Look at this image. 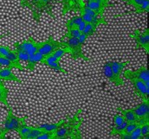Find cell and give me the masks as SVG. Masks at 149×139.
Instances as JSON below:
<instances>
[{
	"label": "cell",
	"mask_w": 149,
	"mask_h": 139,
	"mask_svg": "<svg viewBox=\"0 0 149 139\" xmlns=\"http://www.w3.org/2000/svg\"><path fill=\"white\" fill-rule=\"evenodd\" d=\"M81 112L82 110L78 109L72 117L66 118L63 124L54 131L53 139H82L81 127L83 119L81 118Z\"/></svg>",
	"instance_id": "cell-1"
},
{
	"label": "cell",
	"mask_w": 149,
	"mask_h": 139,
	"mask_svg": "<svg viewBox=\"0 0 149 139\" xmlns=\"http://www.w3.org/2000/svg\"><path fill=\"white\" fill-rule=\"evenodd\" d=\"M56 0H20L19 5L22 8H27L31 11L32 18L35 22L39 23L42 13H47L55 18L53 8Z\"/></svg>",
	"instance_id": "cell-2"
},
{
	"label": "cell",
	"mask_w": 149,
	"mask_h": 139,
	"mask_svg": "<svg viewBox=\"0 0 149 139\" xmlns=\"http://www.w3.org/2000/svg\"><path fill=\"white\" fill-rule=\"evenodd\" d=\"M27 117L18 118L14 115L11 107L8 108V113L3 122V126L0 130V139L5 138V136L11 131H17L23 123L26 122Z\"/></svg>",
	"instance_id": "cell-3"
},
{
	"label": "cell",
	"mask_w": 149,
	"mask_h": 139,
	"mask_svg": "<svg viewBox=\"0 0 149 139\" xmlns=\"http://www.w3.org/2000/svg\"><path fill=\"white\" fill-rule=\"evenodd\" d=\"M78 11L80 12V17L85 24H94L96 25L107 24V21L103 16L98 15L93 10L88 8L82 0H80V6Z\"/></svg>",
	"instance_id": "cell-4"
},
{
	"label": "cell",
	"mask_w": 149,
	"mask_h": 139,
	"mask_svg": "<svg viewBox=\"0 0 149 139\" xmlns=\"http://www.w3.org/2000/svg\"><path fill=\"white\" fill-rule=\"evenodd\" d=\"M63 47L66 48L69 50V54L71 55V58L75 61L78 59H82L86 62H89L90 59L86 56L83 52H82V45L79 42L78 38H67V41H63L62 39L60 40Z\"/></svg>",
	"instance_id": "cell-5"
},
{
	"label": "cell",
	"mask_w": 149,
	"mask_h": 139,
	"mask_svg": "<svg viewBox=\"0 0 149 139\" xmlns=\"http://www.w3.org/2000/svg\"><path fill=\"white\" fill-rule=\"evenodd\" d=\"M64 48L63 42L61 41L55 40L54 37L51 35L46 41H39L37 52H39L40 54H42L45 56H48L49 55H52L56 50H57L58 48Z\"/></svg>",
	"instance_id": "cell-6"
},
{
	"label": "cell",
	"mask_w": 149,
	"mask_h": 139,
	"mask_svg": "<svg viewBox=\"0 0 149 139\" xmlns=\"http://www.w3.org/2000/svg\"><path fill=\"white\" fill-rule=\"evenodd\" d=\"M131 39H134L136 43L137 48H143L147 54L149 53V30L146 29L143 32L140 30H134L133 33L129 35Z\"/></svg>",
	"instance_id": "cell-7"
},
{
	"label": "cell",
	"mask_w": 149,
	"mask_h": 139,
	"mask_svg": "<svg viewBox=\"0 0 149 139\" xmlns=\"http://www.w3.org/2000/svg\"><path fill=\"white\" fill-rule=\"evenodd\" d=\"M38 44L39 41H37L33 37L30 36L27 40L23 41H17L14 43L13 47L15 50L23 51L28 55H33L37 53L38 50Z\"/></svg>",
	"instance_id": "cell-8"
},
{
	"label": "cell",
	"mask_w": 149,
	"mask_h": 139,
	"mask_svg": "<svg viewBox=\"0 0 149 139\" xmlns=\"http://www.w3.org/2000/svg\"><path fill=\"white\" fill-rule=\"evenodd\" d=\"M123 77L127 80L137 79L144 82L148 86H149V71L148 68L145 66L141 67L137 70H126L123 73Z\"/></svg>",
	"instance_id": "cell-9"
},
{
	"label": "cell",
	"mask_w": 149,
	"mask_h": 139,
	"mask_svg": "<svg viewBox=\"0 0 149 139\" xmlns=\"http://www.w3.org/2000/svg\"><path fill=\"white\" fill-rule=\"evenodd\" d=\"M128 80L133 85L134 93L141 99L142 101H149V86L137 79H130Z\"/></svg>",
	"instance_id": "cell-10"
},
{
	"label": "cell",
	"mask_w": 149,
	"mask_h": 139,
	"mask_svg": "<svg viewBox=\"0 0 149 139\" xmlns=\"http://www.w3.org/2000/svg\"><path fill=\"white\" fill-rule=\"evenodd\" d=\"M138 118V124L140 125L149 124V101H143L136 107L132 109Z\"/></svg>",
	"instance_id": "cell-11"
},
{
	"label": "cell",
	"mask_w": 149,
	"mask_h": 139,
	"mask_svg": "<svg viewBox=\"0 0 149 139\" xmlns=\"http://www.w3.org/2000/svg\"><path fill=\"white\" fill-rule=\"evenodd\" d=\"M0 55L7 58L11 62L15 63L20 71H25L26 70L25 67H24V66H22L20 64V60L18 59V56H17V54L16 50L10 49V48H9L8 47H5V46H0Z\"/></svg>",
	"instance_id": "cell-12"
},
{
	"label": "cell",
	"mask_w": 149,
	"mask_h": 139,
	"mask_svg": "<svg viewBox=\"0 0 149 139\" xmlns=\"http://www.w3.org/2000/svg\"><path fill=\"white\" fill-rule=\"evenodd\" d=\"M60 61L61 60L54 57L52 55H48V56L45 57V59L41 62V64L43 65V66H46V67H48V68H49L51 69L55 70V71H56L58 73H67L68 72L64 69V68H62L61 63H60Z\"/></svg>",
	"instance_id": "cell-13"
},
{
	"label": "cell",
	"mask_w": 149,
	"mask_h": 139,
	"mask_svg": "<svg viewBox=\"0 0 149 139\" xmlns=\"http://www.w3.org/2000/svg\"><path fill=\"white\" fill-rule=\"evenodd\" d=\"M109 3H104V2L100 1V0H87V3L85 5L88 8L95 11L98 15L103 16L104 11H105L106 8L109 6Z\"/></svg>",
	"instance_id": "cell-14"
},
{
	"label": "cell",
	"mask_w": 149,
	"mask_h": 139,
	"mask_svg": "<svg viewBox=\"0 0 149 139\" xmlns=\"http://www.w3.org/2000/svg\"><path fill=\"white\" fill-rule=\"evenodd\" d=\"M102 72H103L104 76H105L106 78H108V79L111 81L112 83L114 84L116 86H124V81H123V80H122V79L120 80V79L116 78V77L114 76V74L113 73L111 68H110V66H109V62H107L103 65V67H102Z\"/></svg>",
	"instance_id": "cell-15"
},
{
	"label": "cell",
	"mask_w": 149,
	"mask_h": 139,
	"mask_svg": "<svg viewBox=\"0 0 149 139\" xmlns=\"http://www.w3.org/2000/svg\"><path fill=\"white\" fill-rule=\"evenodd\" d=\"M63 10H62V15L64 16L69 11H74L77 12L80 6V0H61Z\"/></svg>",
	"instance_id": "cell-16"
},
{
	"label": "cell",
	"mask_w": 149,
	"mask_h": 139,
	"mask_svg": "<svg viewBox=\"0 0 149 139\" xmlns=\"http://www.w3.org/2000/svg\"><path fill=\"white\" fill-rule=\"evenodd\" d=\"M45 57H46L45 55L40 54L39 52H37L33 55H31L29 57V60L27 61V66L25 67L26 70H28L30 72H33L36 68V66L38 63H41L45 59Z\"/></svg>",
	"instance_id": "cell-17"
},
{
	"label": "cell",
	"mask_w": 149,
	"mask_h": 139,
	"mask_svg": "<svg viewBox=\"0 0 149 139\" xmlns=\"http://www.w3.org/2000/svg\"><path fill=\"white\" fill-rule=\"evenodd\" d=\"M11 68H4L0 69V80L6 81H15L21 84V80L17 77L11 71Z\"/></svg>",
	"instance_id": "cell-18"
},
{
	"label": "cell",
	"mask_w": 149,
	"mask_h": 139,
	"mask_svg": "<svg viewBox=\"0 0 149 139\" xmlns=\"http://www.w3.org/2000/svg\"><path fill=\"white\" fill-rule=\"evenodd\" d=\"M85 26V23L82 21L81 17L80 16H75L71 17L66 22V28L67 30L70 29H78L80 31H82L83 28Z\"/></svg>",
	"instance_id": "cell-19"
},
{
	"label": "cell",
	"mask_w": 149,
	"mask_h": 139,
	"mask_svg": "<svg viewBox=\"0 0 149 139\" xmlns=\"http://www.w3.org/2000/svg\"><path fill=\"white\" fill-rule=\"evenodd\" d=\"M109 66L111 68L112 72L114 74V76L120 80H121V73L122 71L125 68V67L128 64V62H113L109 61Z\"/></svg>",
	"instance_id": "cell-20"
},
{
	"label": "cell",
	"mask_w": 149,
	"mask_h": 139,
	"mask_svg": "<svg viewBox=\"0 0 149 139\" xmlns=\"http://www.w3.org/2000/svg\"><path fill=\"white\" fill-rule=\"evenodd\" d=\"M117 109L120 111V113L121 114V116L124 118V119L127 122V123H137L138 122V118L136 117V115L134 114V111L132 109L129 110H125L121 107H117Z\"/></svg>",
	"instance_id": "cell-21"
},
{
	"label": "cell",
	"mask_w": 149,
	"mask_h": 139,
	"mask_svg": "<svg viewBox=\"0 0 149 139\" xmlns=\"http://www.w3.org/2000/svg\"><path fill=\"white\" fill-rule=\"evenodd\" d=\"M8 95H9V89L5 87L4 83L2 82L0 84V103L4 104L7 108H10V105L8 102Z\"/></svg>",
	"instance_id": "cell-22"
},
{
	"label": "cell",
	"mask_w": 149,
	"mask_h": 139,
	"mask_svg": "<svg viewBox=\"0 0 149 139\" xmlns=\"http://www.w3.org/2000/svg\"><path fill=\"white\" fill-rule=\"evenodd\" d=\"M120 138L121 139H142L141 132V126L137 127L134 131L127 135H120Z\"/></svg>",
	"instance_id": "cell-23"
},
{
	"label": "cell",
	"mask_w": 149,
	"mask_h": 139,
	"mask_svg": "<svg viewBox=\"0 0 149 139\" xmlns=\"http://www.w3.org/2000/svg\"><path fill=\"white\" fill-rule=\"evenodd\" d=\"M97 27H98V25L94 24H85V26H84L81 33H83L88 37L91 36V35H93L95 33V30H96Z\"/></svg>",
	"instance_id": "cell-24"
},
{
	"label": "cell",
	"mask_w": 149,
	"mask_h": 139,
	"mask_svg": "<svg viewBox=\"0 0 149 139\" xmlns=\"http://www.w3.org/2000/svg\"><path fill=\"white\" fill-rule=\"evenodd\" d=\"M32 129L31 126H29L27 125L26 122L23 123V124L20 126V128L18 129L17 132H18V136H19V138L20 139H24V137L29 133V131Z\"/></svg>",
	"instance_id": "cell-25"
},
{
	"label": "cell",
	"mask_w": 149,
	"mask_h": 139,
	"mask_svg": "<svg viewBox=\"0 0 149 139\" xmlns=\"http://www.w3.org/2000/svg\"><path fill=\"white\" fill-rule=\"evenodd\" d=\"M41 129L38 127H32V129L29 131V133L24 137V139H37V137L42 132Z\"/></svg>",
	"instance_id": "cell-26"
},
{
	"label": "cell",
	"mask_w": 149,
	"mask_h": 139,
	"mask_svg": "<svg viewBox=\"0 0 149 139\" xmlns=\"http://www.w3.org/2000/svg\"><path fill=\"white\" fill-rule=\"evenodd\" d=\"M123 1H124L127 4L131 5V6H134V12L137 13L138 10H139V9H140V7H141V5L143 3V2H144L145 0H123Z\"/></svg>",
	"instance_id": "cell-27"
},
{
	"label": "cell",
	"mask_w": 149,
	"mask_h": 139,
	"mask_svg": "<svg viewBox=\"0 0 149 139\" xmlns=\"http://www.w3.org/2000/svg\"><path fill=\"white\" fill-rule=\"evenodd\" d=\"M81 34V31H80L78 29H70L67 30V33L64 35L63 38H78Z\"/></svg>",
	"instance_id": "cell-28"
},
{
	"label": "cell",
	"mask_w": 149,
	"mask_h": 139,
	"mask_svg": "<svg viewBox=\"0 0 149 139\" xmlns=\"http://www.w3.org/2000/svg\"><path fill=\"white\" fill-rule=\"evenodd\" d=\"M139 126H141L138 123H128L127 124V126H126V128H125V130H124V131H123V133L122 134H124V135H127V134H129V133H131L132 131H134L137 127H139ZM122 134H120V135H122Z\"/></svg>",
	"instance_id": "cell-29"
},
{
	"label": "cell",
	"mask_w": 149,
	"mask_h": 139,
	"mask_svg": "<svg viewBox=\"0 0 149 139\" xmlns=\"http://www.w3.org/2000/svg\"><path fill=\"white\" fill-rule=\"evenodd\" d=\"M141 132L142 138H149V124H145L141 125Z\"/></svg>",
	"instance_id": "cell-30"
},
{
	"label": "cell",
	"mask_w": 149,
	"mask_h": 139,
	"mask_svg": "<svg viewBox=\"0 0 149 139\" xmlns=\"http://www.w3.org/2000/svg\"><path fill=\"white\" fill-rule=\"evenodd\" d=\"M54 138V132L53 131H42L37 139H53Z\"/></svg>",
	"instance_id": "cell-31"
},
{
	"label": "cell",
	"mask_w": 149,
	"mask_h": 139,
	"mask_svg": "<svg viewBox=\"0 0 149 139\" xmlns=\"http://www.w3.org/2000/svg\"><path fill=\"white\" fill-rule=\"evenodd\" d=\"M126 120L124 119V118L121 116L120 113H118L116 114L114 117H113V124H114V126H118L121 124H123Z\"/></svg>",
	"instance_id": "cell-32"
},
{
	"label": "cell",
	"mask_w": 149,
	"mask_h": 139,
	"mask_svg": "<svg viewBox=\"0 0 149 139\" xmlns=\"http://www.w3.org/2000/svg\"><path fill=\"white\" fill-rule=\"evenodd\" d=\"M16 52L17 54V56H18V59L20 60V62L23 61V62H27V61L29 60L30 55H28V54H26V53H24L23 51H19V50H16Z\"/></svg>",
	"instance_id": "cell-33"
},
{
	"label": "cell",
	"mask_w": 149,
	"mask_h": 139,
	"mask_svg": "<svg viewBox=\"0 0 149 139\" xmlns=\"http://www.w3.org/2000/svg\"><path fill=\"white\" fill-rule=\"evenodd\" d=\"M87 38H88V36L86 35H84L83 33H81L80 36L78 37V40H79V42L83 46L84 44H85V41H86V40H87Z\"/></svg>",
	"instance_id": "cell-34"
},
{
	"label": "cell",
	"mask_w": 149,
	"mask_h": 139,
	"mask_svg": "<svg viewBox=\"0 0 149 139\" xmlns=\"http://www.w3.org/2000/svg\"><path fill=\"white\" fill-rule=\"evenodd\" d=\"M100 1H102V2L107 3H109V1H110V0H100Z\"/></svg>",
	"instance_id": "cell-35"
},
{
	"label": "cell",
	"mask_w": 149,
	"mask_h": 139,
	"mask_svg": "<svg viewBox=\"0 0 149 139\" xmlns=\"http://www.w3.org/2000/svg\"><path fill=\"white\" fill-rule=\"evenodd\" d=\"M4 37V35H0V40L2 39V38H3Z\"/></svg>",
	"instance_id": "cell-36"
},
{
	"label": "cell",
	"mask_w": 149,
	"mask_h": 139,
	"mask_svg": "<svg viewBox=\"0 0 149 139\" xmlns=\"http://www.w3.org/2000/svg\"><path fill=\"white\" fill-rule=\"evenodd\" d=\"M2 82H3V80H0V84H1Z\"/></svg>",
	"instance_id": "cell-37"
}]
</instances>
